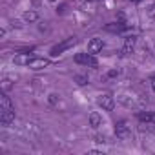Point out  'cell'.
Listing matches in <instances>:
<instances>
[{"label":"cell","instance_id":"2e32d148","mask_svg":"<svg viewBox=\"0 0 155 155\" xmlns=\"http://www.w3.org/2000/svg\"><path fill=\"white\" fill-rule=\"evenodd\" d=\"M66 8H68V4H62V6H60V8L57 9V13H60V15H62V13L66 11Z\"/></svg>","mask_w":155,"mask_h":155},{"label":"cell","instance_id":"8992f818","mask_svg":"<svg viewBox=\"0 0 155 155\" xmlns=\"http://www.w3.org/2000/svg\"><path fill=\"white\" fill-rule=\"evenodd\" d=\"M102 48H104V40L102 38H91L88 42V53H91V55H97L99 51H102Z\"/></svg>","mask_w":155,"mask_h":155},{"label":"cell","instance_id":"6da1fadb","mask_svg":"<svg viewBox=\"0 0 155 155\" xmlns=\"http://www.w3.org/2000/svg\"><path fill=\"white\" fill-rule=\"evenodd\" d=\"M15 120V108L11 104V99L4 93L0 95V122L2 126H9Z\"/></svg>","mask_w":155,"mask_h":155},{"label":"cell","instance_id":"52a82bcc","mask_svg":"<svg viewBox=\"0 0 155 155\" xmlns=\"http://www.w3.org/2000/svg\"><path fill=\"white\" fill-rule=\"evenodd\" d=\"M33 58H35V57H33L31 53H18V55H15L13 62H15L17 66H29V62H31Z\"/></svg>","mask_w":155,"mask_h":155},{"label":"cell","instance_id":"ac0fdd59","mask_svg":"<svg viewBox=\"0 0 155 155\" xmlns=\"http://www.w3.org/2000/svg\"><path fill=\"white\" fill-rule=\"evenodd\" d=\"M150 84H151V90L155 91V75H153V77H151V79H150Z\"/></svg>","mask_w":155,"mask_h":155},{"label":"cell","instance_id":"9c48e42d","mask_svg":"<svg viewBox=\"0 0 155 155\" xmlns=\"http://www.w3.org/2000/svg\"><path fill=\"white\" fill-rule=\"evenodd\" d=\"M135 42H137V38H135V37H126V38H124V46H122L120 53H122V55H128V53H131V49H133Z\"/></svg>","mask_w":155,"mask_h":155},{"label":"cell","instance_id":"8fae6325","mask_svg":"<svg viewBox=\"0 0 155 155\" xmlns=\"http://www.w3.org/2000/svg\"><path fill=\"white\" fill-rule=\"evenodd\" d=\"M101 124H102L101 113H99V111H91V113H90V126H91V128H99Z\"/></svg>","mask_w":155,"mask_h":155},{"label":"cell","instance_id":"e0dca14e","mask_svg":"<svg viewBox=\"0 0 155 155\" xmlns=\"http://www.w3.org/2000/svg\"><path fill=\"white\" fill-rule=\"evenodd\" d=\"M2 86H4V90H9V88H11V82H9V81H8V79H6V81H4V84H2Z\"/></svg>","mask_w":155,"mask_h":155},{"label":"cell","instance_id":"9a60e30c","mask_svg":"<svg viewBox=\"0 0 155 155\" xmlns=\"http://www.w3.org/2000/svg\"><path fill=\"white\" fill-rule=\"evenodd\" d=\"M57 101H58V95H57V93H51V95H49V102H51V104H57Z\"/></svg>","mask_w":155,"mask_h":155},{"label":"cell","instance_id":"7402d4cb","mask_svg":"<svg viewBox=\"0 0 155 155\" xmlns=\"http://www.w3.org/2000/svg\"><path fill=\"white\" fill-rule=\"evenodd\" d=\"M48 2H57V0H48Z\"/></svg>","mask_w":155,"mask_h":155},{"label":"cell","instance_id":"30bf717a","mask_svg":"<svg viewBox=\"0 0 155 155\" xmlns=\"http://www.w3.org/2000/svg\"><path fill=\"white\" fill-rule=\"evenodd\" d=\"M104 29H106L108 33H120V31H124V29H126V26H124V24H120V22H115V24H106V26H104Z\"/></svg>","mask_w":155,"mask_h":155},{"label":"cell","instance_id":"3957f363","mask_svg":"<svg viewBox=\"0 0 155 155\" xmlns=\"http://www.w3.org/2000/svg\"><path fill=\"white\" fill-rule=\"evenodd\" d=\"M75 62L81 64V66H91V68H97V58L91 55V53H77L75 55Z\"/></svg>","mask_w":155,"mask_h":155},{"label":"cell","instance_id":"277c9868","mask_svg":"<svg viewBox=\"0 0 155 155\" xmlns=\"http://www.w3.org/2000/svg\"><path fill=\"white\" fill-rule=\"evenodd\" d=\"M115 135H117L119 139H122V140H126V139L131 135V130H130V126H128L126 120H119V122H115Z\"/></svg>","mask_w":155,"mask_h":155},{"label":"cell","instance_id":"5b68a950","mask_svg":"<svg viewBox=\"0 0 155 155\" xmlns=\"http://www.w3.org/2000/svg\"><path fill=\"white\" fill-rule=\"evenodd\" d=\"M99 106H101L102 110H106V111H113V108H115V99H113L110 93H104V95L99 97Z\"/></svg>","mask_w":155,"mask_h":155},{"label":"cell","instance_id":"d6986e66","mask_svg":"<svg viewBox=\"0 0 155 155\" xmlns=\"http://www.w3.org/2000/svg\"><path fill=\"white\" fill-rule=\"evenodd\" d=\"M115 75H119V69H111V71L108 73V77H115Z\"/></svg>","mask_w":155,"mask_h":155},{"label":"cell","instance_id":"44dd1931","mask_svg":"<svg viewBox=\"0 0 155 155\" xmlns=\"http://www.w3.org/2000/svg\"><path fill=\"white\" fill-rule=\"evenodd\" d=\"M131 2H140V0H131Z\"/></svg>","mask_w":155,"mask_h":155},{"label":"cell","instance_id":"ba28073f","mask_svg":"<svg viewBox=\"0 0 155 155\" xmlns=\"http://www.w3.org/2000/svg\"><path fill=\"white\" fill-rule=\"evenodd\" d=\"M48 66H49V58H38V57H35V58L29 62V69H33V71L44 69V68H48Z\"/></svg>","mask_w":155,"mask_h":155},{"label":"cell","instance_id":"4fadbf2b","mask_svg":"<svg viewBox=\"0 0 155 155\" xmlns=\"http://www.w3.org/2000/svg\"><path fill=\"white\" fill-rule=\"evenodd\" d=\"M73 79H75V82H77V84H79V86H86V84L90 82V79H88V77H86V75H75V77H73Z\"/></svg>","mask_w":155,"mask_h":155},{"label":"cell","instance_id":"5bb4252c","mask_svg":"<svg viewBox=\"0 0 155 155\" xmlns=\"http://www.w3.org/2000/svg\"><path fill=\"white\" fill-rule=\"evenodd\" d=\"M137 119L140 122H150L151 120V113H137Z\"/></svg>","mask_w":155,"mask_h":155},{"label":"cell","instance_id":"7a4b0ae2","mask_svg":"<svg viewBox=\"0 0 155 155\" xmlns=\"http://www.w3.org/2000/svg\"><path fill=\"white\" fill-rule=\"evenodd\" d=\"M75 44H77V38H75V37H69V38H66V40H62L60 44H57V46L51 48V57H58V55L64 53L66 49L73 48Z\"/></svg>","mask_w":155,"mask_h":155},{"label":"cell","instance_id":"7c38bea8","mask_svg":"<svg viewBox=\"0 0 155 155\" xmlns=\"http://www.w3.org/2000/svg\"><path fill=\"white\" fill-rule=\"evenodd\" d=\"M38 18H40V15H38L37 11H26V13H24V20H26V22H29V24L37 22Z\"/></svg>","mask_w":155,"mask_h":155},{"label":"cell","instance_id":"ffe728a7","mask_svg":"<svg viewBox=\"0 0 155 155\" xmlns=\"http://www.w3.org/2000/svg\"><path fill=\"white\" fill-rule=\"evenodd\" d=\"M151 124H155V113H151V120H150Z\"/></svg>","mask_w":155,"mask_h":155}]
</instances>
